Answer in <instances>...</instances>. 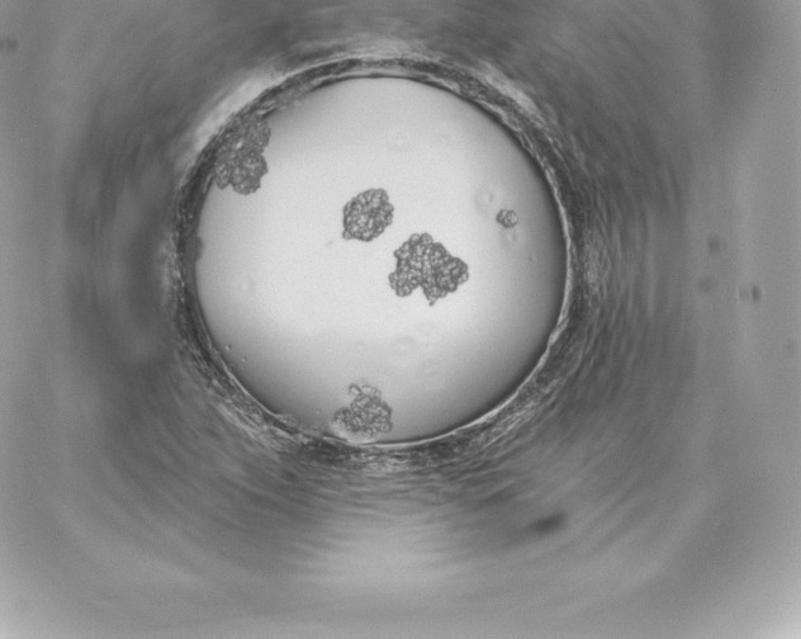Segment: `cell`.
<instances>
[{"mask_svg": "<svg viewBox=\"0 0 801 639\" xmlns=\"http://www.w3.org/2000/svg\"><path fill=\"white\" fill-rule=\"evenodd\" d=\"M388 217L387 201L379 196L360 198L357 206L352 208L348 219L352 221L349 230L358 238H367L374 231L385 226Z\"/></svg>", "mask_w": 801, "mask_h": 639, "instance_id": "6da1fadb", "label": "cell"}]
</instances>
